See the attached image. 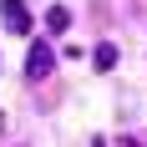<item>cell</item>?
<instances>
[{
  "label": "cell",
  "instance_id": "obj_6",
  "mask_svg": "<svg viewBox=\"0 0 147 147\" xmlns=\"http://www.w3.org/2000/svg\"><path fill=\"white\" fill-rule=\"evenodd\" d=\"M0 132H5V112H0Z\"/></svg>",
  "mask_w": 147,
  "mask_h": 147
},
{
  "label": "cell",
  "instance_id": "obj_5",
  "mask_svg": "<svg viewBox=\"0 0 147 147\" xmlns=\"http://www.w3.org/2000/svg\"><path fill=\"white\" fill-rule=\"evenodd\" d=\"M117 147H142V142H132V137H117Z\"/></svg>",
  "mask_w": 147,
  "mask_h": 147
},
{
  "label": "cell",
  "instance_id": "obj_7",
  "mask_svg": "<svg viewBox=\"0 0 147 147\" xmlns=\"http://www.w3.org/2000/svg\"><path fill=\"white\" fill-rule=\"evenodd\" d=\"M91 147H107V142H102V137H96V142H91Z\"/></svg>",
  "mask_w": 147,
  "mask_h": 147
},
{
  "label": "cell",
  "instance_id": "obj_2",
  "mask_svg": "<svg viewBox=\"0 0 147 147\" xmlns=\"http://www.w3.org/2000/svg\"><path fill=\"white\" fill-rule=\"evenodd\" d=\"M0 20H5L10 36H30V10H26V0H0Z\"/></svg>",
  "mask_w": 147,
  "mask_h": 147
},
{
  "label": "cell",
  "instance_id": "obj_1",
  "mask_svg": "<svg viewBox=\"0 0 147 147\" xmlns=\"http://www.w3.org/2000/svg\"><path fill=\"white\" fill-rule=\"evenodd\" d=\"M56 71V51L46 41H30V51H26V76L30 81H46V76Z\"/></svg>",
  "mask_w": 147,
  "mask_h": 147
},
{
  "label": "cell",
  "instance_id": "obj_3",
  "mask_svg": "<svg viewBox=\"0 0 147 147\" xmlns=\"http://www.w3.org/2000/svg\"><path fill=\"white\" fill-rule=\"evenodd\" d=\"M46 30H51V36L71 30V10H66V5H51V10H46Z\"/></svg>",
  "mask_w": 147,
  "mask_h": 147
},
{
  "label": "cell",
  "instance_id": "obj_4",
  "mask_svg": "<svg viewBox=\"0 0 147 147\" xmlns=\"http://www.w3.org/2000/svg\"><path fill=\"white\" fill-rule=\"evenodd\" d=\"M91 66H96V71H112V66H117V46H112V41H102L96 51H91Z\"/></svg>",
  "mask_w": 147,
  "mask_h": 147
}]
</instances>
